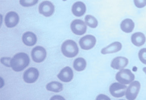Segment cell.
<instances>
[{
    "label": "cell",
    "instance_id": "1",
    "mask_svg": "<svg viewBox=\"0 0 146 100\" xmlns=\"http://www.w3.org/2000/svg\"><path fill=\"white\" fill-rule=\"evenodd\" d=\"M30 61V58L27 54L24 52L19 53L11 59V66L14 71L19 72L29 66Z\"/></svg>",
    "mask_w": 146,
    "mask_h": 100
},
{
    "label": "cell",
    "instance_id": "2",
    "mask_svg": "<svg viewBox=\"0 0 146 100\" xmlns=\"http://www.w3.org/2000/svg\"><path fill=\"white\" fill-rule=\"evenodd\" d=\"M61 49L63 54L70 58L74 57L78 53L77 44L72 40H68L64 42L61 46Z\"/></svg>",
    "mask_w": 146,
    "mask_h": 100
},
{
    "label": "cell",
    "instance_id": "3",
    "mask_svg": "<svg viewBox=\"0 0 146 100\" xmlns=\"http://www.w3.org/2000/svg\"><path fill=\"white\" fill-rule=\"evenodd\" d=\"M115 78L119 83L125 85L133 82L135 79V76L129 69H123L117 73Z\"/></svg>",
    "mask_w": 146,
    "mask_h": 100
},
{
    "label": "cell",
    "instance_id": "4",
    "mask_svg": "<svg viewBox=\"0 0 146 100\" xmlns=\"http://www.w3.org/2000/svg\"><path fill=\"white\" fill-rule=\"evenodd\" d=\"M141 88V84L137 81H134L127 87L125 92V97L128 100H135Z\"/></svg>",
    "mask_w": 146,
    "mask_h": 100
},
{
    "label": "cell",
    "instance_id": "5",
    "mask_svg": "<svg viewBox=\"0 0 146 100\" xmlns=\"http://www.w3.org/2000/svg\"><path fill=\"white\" fill-rule=\"evenodd\" d=\"M127 87L119 83H113L110 87L111 95L115 98H121L125 95Z\"/></svg>",
    "mask_w": 146,
    "mask_h": 100
},
{
    "label": "cell",
    "instance_id": "6",
    "mask_svg": "<svg viewBox=\"0 0 146 100\" xmlns=\"http://www.w3.org/2000/svg\"><path fill=\"white\" fill-rule=\"evenodd\" d=\"M46 56V52L44 48L40 46L35 47L31 52L33 60L37 63L42 62Z\"/></svg>",
    "mask_w": 146,
    "mask_h": 100
},
{
    "label": "cell",
    "instance_id": "7",
    "mask_svg": "<svg viewBox=\"0 0 146 100\" xmlns=\"http://www.w3.org/2000/svg\"><path fill=\"white\" fill-rule=\"evenodd\" d=\"M71 28L73 33L76 35H82L86 32L87 26L82 20L77 19L72 21Z\"/></svg>",
    "mask_w": 146,
    "mask_h": 100
},
{
    "label": "cell",
    "instance_id": "8",
    "mask_svg": "<svg viewBox=\"0 0 146 100\" xmlns=\"http://www.w3.org/2000/svg\"><path fill=\"white\" fill-rule=\"evenodd\" d=\"M39 75V72L37 68L31 67L24 72L23 79L26 83L32 84L37 80Z\"/></svg>",
    "mask_w": 146,
    "mask_h": 100
},
{
    "label": "cell",
    "instance_id": "9",
    "mask_svg": "<svg viewBox=\"0 0 146 100\" xmlns=\"http://www.w3.org/2000/svg\"><path fill=\"white\" fill-rule=\"evenodd\" d=\"M96 43L95 37L92 35H87L81 38L80 46L83 50H89L94 46Z\"/></svg>",
    "mask_w": 146,
    "mask_h": 100
},
{
    "label": "cell",
    "instance_id": "10",
    "mask_svg": "<svg viewBox=\"0 0 146 100\" xmlns=\"http://www.w3.org/2000/svg\"><path fill=\"white\" fill-rule=\"evenodd\" d=\"M39 12L45 17L51 16L54 10V5L48 1H45L41 3L39 6Z\"/></svg>",
    "mask_w": 146,
    "mask_h": 100
},
{
    "label": "cell",
    "instance_id": "11",
    "mask_svg": "<svg viewBox=\"0 0 146 100\" xmlns=\"http://www.w3.org/2000/svg\"><path fill=\"white\" fill-rule=\"evenodd\" d=\"M19 21V15L15 12H9L5 15V23L6 26L8 28H13L16 26Z\"/></svg>",
    "mask_w": 146,
    "mask_h": 100
},
{
    "label": "cell",
    "instance_id": "12",
    "mask_svg": "<svg viewBox=\"0 0 146 100\" xmlns=\"http://www.w3.org/2000/svg\"><path fill=\"white\" fill-rule=\"evenodd\" d=\"M74 77V73L72 68L69 66H66L62 69L57 75V77L62 82H70Z\"/></svg>",
    "mask_w": 146,
    "mask_h": 100
},
{
    "label": "cell",
    "instance_id": "13",
    "mask_svg": "<svg viewBox=\"0 0 146 100\" xmlns=\"http://www.w3.org/2000/svg\"><path fill=\"white\" fill-rule=\"evenodd\" d=\"M128 62V60L126 58L117 57L112 61L111 66L113 69L121 70L127 66Z\"/></svg>",
    "mask_w": 146,
    "mask_h": 100
},
{
    "label": "cell",
    "instance_id": "14",
    "mask_svg": "<svg viewBox=\"0 0 146 100\" xmlns=\"http://www.w3.org/2000/svg\"><path fill=\"white\" fill-rule=\"evenodd\" d=\"M22 41L24 44L28 46H33L37 42L36 36L33 32H27L22 36Z\"/></svg>",
    "mask_w": 146,
    "mask_h": 100
},
{
    "label": "cell",
    "instance_id": "15",
    "mask_svg": "<svg viewBox=\"0 0 146 100\" xmlns=\"http://www.w3.org/2000/svg\"><path fill=\"white\" fill-rule=\"evenodd\" d=\"M86 11L85 5L81 2H77L73 5L72 12L74 15L77 17L82 16Z\"/></svg>",
    "mask_w": 146,
    "mask_h": 100
},
{
    "label": "cell",
    "instance_id": "16",
    "mask_svg": "<svg viewBox=\"0 0 146 100\" xmlns=\"http://www.w3.org/2000/svg\"><path fill=\"white\" fill-rule=\"evenodd\" d=\"M122 48V45L119 42H115L111 44L106 48H104L101 51L103 54L113 53L120 51Z\"/></svg>",
    "mask_w": 146,
    "mask_h": 100
},
{
    "label": "cell",
    "instance_id": "17",
    "mask_svg": "<svg viewBox=\"0 0 146 100\" xmlns=\"http://www.w3.org/2000/svg\"><path fill=\"white\" fill-rule=\"evenodd\" d=\"M131 41L132 44L135 46H141L144 45L145 42V36L141 32L134 33L131 37Z\"/></svg>",
    "mask_w": 146,
    "mask_h": 100
},
{
    "label": "cell",
    "instance_id": "18",
    "mask_svg": "<svg viewBox=\"0 0 146 100\" xmlns=\"http://www.w3.org/2000/svg\"><path fill=\"white\" fill-rule=\"evenodd\" d=\"M121 28L125 33H130L133 31L134 28V23L130 19H126L121 22Z\"/></svg>",
    "mask_w": 146,
    "mask_h": 100
},
{
    "label": "cell",
    "instance_id": "19",
    "mask_svg": "<svg viewBox=\"0 0 146 100\" xmlns=\"http://www.w3.org/2000/svg\"><path fill=\"white\" fill-rule=\"evenodd\" d=\"M46 89L48 91L58 93L63 90V85L60 82L53 81L46 85Z\"/></svg>",
    "mask_w": 146,
    "mask_h": 100
},
{
    "label": "cell",
    "instance_id": "20",
    "mask_svg": "<svg viewBox=\"0 0 146 100\" xmlns=\"http://www.w3.org/2000/svg\"><path fill=\"white\" fill-rule=\"evenodd\" d=\"M86 66L85 60L82 58H78L74 61L73 66L77 71L80 72L84 70Z\"/></svg>",
    "mask_w": 146,
    "mask_h": 100
},
{
    "label": "cell",
    "instance_id": "21",
    "mask_svg": "<svg viewBox=\"0 0 146 100\" xmlns=\"http://www.w3.org/2000/svg\"><path fill=\"white\" fill-rule=\"evenodd\" d=\"M85 21L88 26L90 28H95L98 26V21L94 17L88 15L85 16Z\"/></svg>",
    "mask_w": 146,
    "mask_h": 100
},
{
    "label": "cell",
    "instance_id": "22",
    "mask_svg": "<svg viewBox=\"0 0 146 100\" xmlns=\"http://www.w3.org/2000/svg\"><path fill=\"white\" fill-rule=\"evenodd\" d=\"M38 2V1L36 0H24V1H20L19 3L20 4L25 7H29L36 4Z\"/></svg>",
    "mask_w": 146,
    "mask_h": 100
},
{
    "label": "cell",
    "instance_id": "23",
    "mask_svg": "<svg viewBox=\"0 0 146 100\" xmlns=\"http://www.w3.org/2000/svg\"><path fill=\"white\" fill-rule=\"evenodd\" d=\"M139 59L142 63L146 65V48H143L139 52Z\"/></svg>",
    "mask_w": 146,
    "mask_h": 100
},
{
    "label": "cell",
    "instance_id": "24",
    "mask_svg": "<svg viewBox=\"0 0 146 100\" xmlns=\"http://www.w3.org/2000/svg\"><path fill=\"white\" fill-rule=\"evenodd\" d=\"M11 59L9 57H3L1 59V62L3 65L7 67H11Z\"/></svg>",
    "mask_w": 146,
    "mask_h": 100
},
{
    "label": "cell",
    "instance_id": "25",
    "mask_svg": "<svg viewBox=\"0 0 146 100\" xmlns=\"http://www.w3.org/2000/svg\"><path fill=\"white\" fill-rule=\"evenodd\" d=\"M134 4L137 7L141 8L146 5V1H134Z\"/></svg>",
    "mask_w": 146,
    "mask_h": 100
},
{
    "label": "cell",
    "instance_id": "26",
    "mask_svg": "<svg viewBox=\"0 0 146 100\" xmlns=\"http://www.w3.org/2000/svg\"><path fill=\"white\" fill-rule=\"evenodd\" d=\"M96 100H111L110 98L106 95L104 94H100L97 96Z\"/></svg>",
    "mask_w": 146,
    "mask_h": 100
},
{
    "label": "cell",
    "instance_id": "27",
    "mask_svg": "<svg viewBox=\"0 0 146 100\" xmlns=\"http://www.w3.org/2000/svg\"><path fill=\"white\" fill-rule=\"evenodd\" d=\"M50 100H66V99L62 96L54 95L50 98Z\"/></svg>",
    "mask_w": 146,
    "mask_h": 100
},
{
    "label": "cell",
    "instance_id": "28",
    "mask_svg": "<svg viewBox=\"0 0 146 100\" xmlns=\"http://www.w3.org/2000/svg\"><path fill=\"white\" fill-rule=\"evenodd\" d=\"M143 70L144 72H145V73L146 74V67L143 68Z\"/></svg>",
    "mask_w": 146,
    "mask_h": 100
},
{
    "label": "cell",
    "instance_id": "29",
    "mask_svg": "<svg viewBox=\"0 0 146 100\" xmlns=\"http://www.w3.org/2000/svg\"><path fill=\"white\" fill-rule=\"evenodd\" d=\"M125 100L120 99V100Z\"/></svg>",
    "mask_w": 146,
    "mask_h": 100
}]
</instances>
